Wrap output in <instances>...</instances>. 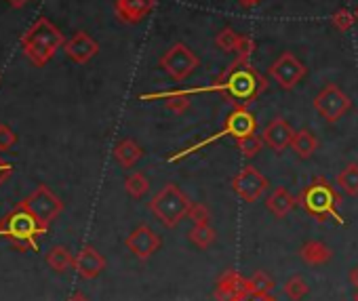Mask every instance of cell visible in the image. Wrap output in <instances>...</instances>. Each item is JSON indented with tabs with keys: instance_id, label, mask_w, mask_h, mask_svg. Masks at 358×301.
Here are the masks:
<instances>
[{
	"instance_id": "cell-36",
	"label": "cell",
	"mask_w": 358,
	"mask_h": 301,
	"mask_svg": "<svg viewBox=\"0 0 358 301\" xmlns=\"http://www.w3.org/2000/svg\"><path fill=\"white\" fill-rule=\"evenodd\" d=\"M236 3H238L241 7H245V9H251V7L259 5V3H262V0H236Z\"/></svg>"
},
{
	"instance_id": "cell-35",
	"label": "cell",
	"mask_w": 358,
	"mask_h": 301,
	"mask_svg": "<svg viewBox=\"0 0 358 301\" xmlns=\"http://www.w3.org/2000/svg\"><path fill=\"white\" fill-rule=\"evenodd\" d=\"M348 278H350V284L358 288V263L350 270V276H348Z\"/></svg>"
},
{
	"instance_id": "cell-28",
	"label": "cell",
	"mask_w": 358,
	"mask_h": 301,
	"mask_svg": "<svg viewBox=\"0 0 358 301\" xmlns=\"http://www.w3.org/2000/svg\"><path fill=\"white\" fill-rule=\"evenodd\" d=\"M247 284H249V293L251 297H262V295H270L272 288H274V280L266 274V272H255L251 278H247Z\"/></svg>"
},
{
	"instance_id": "cell-3",
	"label": "cell",
	"mask_w": 358,
	"mask_h": 301,
	"mask_svg": "<svg viewBox=\"0 0 358 301\" xmlns=\"http://www.w3.org/2000/svg\"><path fill=\"white\" fill-rule=\"evenodd\" d=\"M297 203L303 207V211H308L316 219L322 221V219L331 217L333 221L343 226V217L337 211V205L341 203V198H339V194L333 190V186L324 177H314L310 182V186H306L301 190Z\"/></svg>"
},
{
	"instance_id": "cell-16",
	"label": "cell",
	"mask_w": 358,
	"mask_h": 301,
	"mask_svg": "<svg viewBox=\"0 0 358 301\" xmlns=\"http://www.w3.org/2000/svg\"><path fill=\"white\" fill-rule=\"evenodd\" d=\"M74 270L83 278L93 280V278H97L106 270V259H103V255L95 247H83L80 253L74 257Z\"/></svg>"
},
{
	"instance_id": "cell-25",
	"label": "cell",
	"mask_w": 358,
	"mask_h": 301,
	"mask_svg": "<svg viewBox=\"0 0 358 301\" xmlns=\"http://www.w3.org/2000/svg\"><path fill=\"white\" fill-rule=\"evenodd\" d=\"M266 143H264V139H262V135H257V133H251V135H245V137H241V139H236V147H238V152L245 156V159H255L259 152H262V147H264Z\"/></svg>"
},
{
	"instance_id": "cell-31",
	"label": "cell",
	"mask_w": 358,
	"mask_h": 301,
	"mask_svg": "<svg viewBox=\"0 0 358 301\" xmlns=\"http://www.w3.org/2000/svg\"><path fill=\"white\" fill-rule=\"evenodd\" d=\"M253 53H255V41L249 34H243L241 36V43H238V49H236V59L249 66Z\"/></svg>"
},
{
	"instance_id": "cell-9",
	"label": "cell",
	"mask_w": 358,
	"mask_h": 301,
	"mask_svg": "<svg viewBox=\"0 0 358 301\" xmlns=\"http://www.w3.org/2000/svg\"><path fill=\"white\" fill-rule=\"evenodd\" d=\"M45 228L51 226L53 219H57V215L64 211V203L47 188V186H38L24 203H22Z\"/></svg>"
},
{
	"instance_id": "cell-6",
	"label": "cell",
	"mask_w": 358,
	"mask_h": 301,
	"mask_svg": "<svg viewBox=\"0 0 358 301\" xmlns=\"http://www.w3.org/2000/svg\"><path fill=\"white\" fill-rule=\"evenodd\" d=\"M45 232L47 228L24 205H20L13 213H9L3 219V223H0V234L7 236L11 242L20 247H28V249H36L38 236Z\"/></svg>"
},
{
	"instance_id": "cell-1",
	"label": "cell",
	"mask_w": 358,
	"mask_h": 301,
	"mask_svg": "<svg viewBox=\"0 0 358 301\" xmlns=\"http://www.w3.org/2000/svg\"><path fill=\"white\" fill-rule=\"evenodd\" d=\"M268 82L266 78L249 64H243L238 59H234L228 70L222 74V78L215 85L209 87H199V89H186L188 95H196V93H228L234 99L245 101V105L251 103V99L259 97L266 91Z\"/></svg>"
},
{
	"instance_id": "cell-5",
	"label": "cell",
	"mask_w": 358,
	"mask_h": 301,
	"mask_svg": "<svg viewBox=\"0 0 358 301\" xmlns=\"http://www.w3.org/2000/svg\"><path fill=\"white\" fill-rule=\"evenodd\" d=\"M150 211L152 215L169 230L177 228L182 223L184 217H188L192 200L188 198V194L182 192L177 184H166L152 200H150Z\"/></svg>"
},
{
	"instance_id": "cell-33",
	"label": "cell",
	"mask_w": 358,
	"mask_h": 301,
	"mask_svg": "<svg viewBox=\"0 0 358 301\" xmlns=\"http://www.w3.org/2000/svg\"><path fill=\"white\" fill-rule=\"evenodd\" d=\"M15 141H17V137H15L13 129L7 124H0V152H7L9 147H13Z\"/></svg>"
},
{
	"instance_id": "cell-11",
	"label": "cell",
	"mask_w": 358,
	"mask_h": 301,
	"mask_svg": "<svg viewBox=\"0 0 358 301\" xmlns=\"http://www.w3.org/2000/svg\"><path fill=\"white\" fill-rule=\"evenodd\" d=\"M308 68L289 51L280 53L276 57V61L270 66V76L276 80V85L285 91H291L303 76H306Z\"/></svg>"
},
{
	"instance_id": "cell-12",
	"label": "cell",
	"mask_w": 358,
	"mask_h": 301,
	"mask_svg": "<svg viewBox=\"0 0 358 301\" xmlns=\"http://www.w3.org/2000/svg\"><path fill=\"white\" fill-rule=\"evenodd\" d=\"M124 244L139 261H148L154 253H158V249L162 247V240L150 226H139L127 236Z\"/></svg>"
},
{
	"instance_id": "cell-30",
	"label": "cell",
	"mask_w": 358,
	"mask_h": 301,
	"mask_svg": "<svg viewBox=\"0 0 358 301\" xmlns=\"http://www.w3.org/2000/svg\"><path fill=\"white\" fill-rule=\"evenodd\" d=\"M354 20H356V15H354L352 11H348V9H339V11H335V13H333L331 24H333V28H335V30H339V32H348V30L354 26Z\"/></svg>"
},
{
	"instance_id": "cell-40",
	"label": "cell",
	"mask_w": 358,
	"mask_h": 301,
	"mask_svg": "<svg viewBox=\"0 0 358 301\" xmlns=\"http://www.w3.org/2000/svg\"><path fill=\"white\" fill-rule=\"evenodd\" d=\"M354 15H356V22H358V7H356V13Z\"/></svg>"
},
{
	"instance_id": "cell-39",
	"label": "cell",
	"mask_w": 358,
	"mask_h": 301,
	"mask_svg": "<svg viewBox=\"0 0 358 301\" xmlns=\"http://www.w3.org/2000/svg\"><path fill=\"white\" fill-rule=\"evenodd\" d=\"M354 301H358V288H356V293H354Z\"/></svg>"
},
{
	"instance_id": "cell-15",
	"label": "cell",
	"mask_w": 358,
	"mask_h": 301,
	"mask_svg": "<svg viewBox=\"0 0 358 301\" xmlns=\"http://www.w3.org/2000/svg\"><path fill=\"white\" fill-rule=\"evenodd\" d=\"M64 51H66V55H68L72 61H76V64H87V61H91V59L97 55L99 45H97L87 32H76L70 41H66Z\"/></svg>"
},
{
	"instance_id": "cell-14",
	"label": "cell",
	"mask_w": 358,
	"mask_h": 301,
	"mask_svg": "<svg viewBox=\"0 0 358 301\" xmlns=\"http://www.w3.org/2000/svg\"><path fill=\"white\" fill-rule=\"evenodd\" d=\"M295 131L293 126L285 120V118H274L270 120L264 131H262V139L264 143L274 149V152H282V149H287L291 145V139H293Z\"/></svg>"
},
{
	"instance_id": "cell-38",
	"label": "cell",
	"mask_w": 358,
	"mask_h": 301,
	"mask_svg": "<svg viewBox=\"0 0 358 301\" xmlns=\"http://www.w3.org/2000/svg\"><path fill=\"white\" fill-rule=\"evenodd\" d=\"M68 301H89V299H87V297H85L83 293H74V295H72V297H70Z\"/></svg>"
},
{
	"instance_id": "cell-27",
	"label": "cell",
	"mask_w": 358,
	"mask_h": 301,
	"mask_svg": "<svg viewBox=\"0 0 358 301\" xmlns=\"http://www.w3.org/2000/svg\"><path fill=\"white\" fill-rule=\"evenodd\" d=\"M124 190H127V194H129L131 198L139 200V198H143V196L148 194L150 182H148V177H145L141 171H137V173H131V175L124 179Z\"/></svg>"
},
{
	"instance_id": "cell-26",
	"label": "cell",
	"mask_w": 358,
	"mask_h": 301,
	"mask_svg": "<svg viewBox=\"0 0 358 301\" xmlns=\"http://www.w3.org/2000/svg\"><path fill=\"white\" fill-rule=\"evenodd\" d=\"M241 36H243V34H238L232 26H226V28H222V30L217 32V36H215V47H217L220 51H224V53H236L238 43H241Z\"/></svg>"
},
{
	"instance_id": "cell-37",
	"label": "cell",
	"mask_w": 358,
	"mask_h": 301,
	"mask_svg": "<svg viewBox=\"0 0 358 301\" xmlns=\"http://www.w3.org/2000/svg\"><path fill=\"white\" fill-rule=\"evenodd\" d=\"M7 3L11 5V7H15V9H22V7H26L30 0H7Z\"/></svg>"
},
{
	"instance_id": "cell-23",
	"label": "cell",
	"mask_w": 358,
	"mask_h": 301,
	"mask_svg": "<svg viewBox=\"0 0 358 301\" xmlns=\"http://www.w3.org/2000/svg\"><path fill=\"white\" fill-rule=\"evenodd\" d=\"M47 263L55 270V272H68L70 267H74V255L66 249V247H53L47 253Z\"/></svg>"
},
{
	"instance_id": "cell-2",
	"label": "cell",
	"mask_w": 358,
	"mask_h": 301,
	"mask_svg": "<svg viewBox=\"0 0 358 301\" xmlns=\"http://www.w3.org/2000/svg\"><path fill=\"white\" fill-rule=\"evenodd\" d=\"M64 45H66L64 34L47 17L34 22L32 28L22 38V49L34 66L49 64Z\"/></svg>"
},
{
	"instance_id": "cell-8",
	"label": "cell",
	"mask_w": 358,
	"mask_h": 301,
	"mask_svg": "<svg viewBox=\"0 0 358 301\" xmlns=\"http://www.w3.org/2000/svg\"><path fill=\"white\" fill-rule=\"evenodd\" d=\"M350 108H352L350 97L337 85H327L314 97V110H316V114L322 120L331 122V124L337 122L339 118H343L350 112Z\"/></svg>"
},
{
	"instance_id": "cell-13",
	"label": "cell",
	"mask_w": 358,
	"mask_h": 301,
	"mask_svg": "<svg viewBox=\"0 0 358 301\" xmlns=\"http://www.w3.org/2000/svg\"><path fill=\"white\" fill-rule=\"evenodd\" d=\"M213 297H215V301H247L251 297L247 278L241 276L236 270H228L217 280Z\"/></svg>"
},
{
	"instance_id": "cell-18",
	"label": "cell",
	"mask_w": 358,
	"mask_h": 301,
	"mask_svg": "<svg viewBox=\"0 0 358 301\" xmlns=\"http://www.w3.org/2000/svg\"><path fill=\"white\" fill-rule=\"evenodd\" d=\"M295 205H297V198H295L287 188H276V190H272V194H268V198H266V209H268L274 217H278V219L287 217V215L295 209Z\"/></svg>"
},
{
	"instance_id": "cell-7",
	"label": "cell",
	"mask_w": 358,
	"mask_h": 301,
	"mask_svg": "<svg viewBox=\"0 0 358 301\" xmlns=\"http://www.w3.org/2000/svg\"><path fill=\"white\" fill-rule=\"evenodd\" d=\"M199 57H196V53L188 47V45H184V43H175V45H171L164 53H162V57H160V61H158V66L164 70V74L169 76V78H173V80H177V82H182V80H186L188 76H192L194 74V70L199 68Z\"/></svg>"
},
{
	"instance_id": "cell-19",
	"label": "cell",
	"mask_w": 358,
	"mask_h": 301,
	"mask_svg": "<svg viewBox=\"0 0 358 301\" xmlns=\"http://www.w3.org/2000/svg\"><path fill=\"white\" fill-rule=\"evenodd\" d=\"M114 159L118 161L120 167L133 169V167L143 159V149H141V145H137L133 139H122V141H118L116 147H114Z\"/></svg>"
},
{
	"instance_id": "cell-24",
	"label": "cell",
	"mask_w": 358,
	"mask_h": 301,
	"mask_svg": "<svg viewBox=\"0 0 358 301\" xmlns=\"http://www.w3.org/2000/svg\"><path fill=\"white\" fill-rule=\"evenodd\" d=\"M337 186H339L348 196H358V165H356V163L348 165V167L337 175Z\"/></svg>"
},
{
	"instance_id": "cell-34",
	"label": "cell",
	"mask_w": 358,
	"mask_h": 301,
	"mask_svg": "<svg viewBox=\"0 0 358 301\" xmlns=\"http://www.w3.org/2000/svg\"><path fill=\"white\" fill-rule=\"evenodd\" d=\"M13 173V167H11V163H7V161H3L0 159V186H3L7 179H9V175Z\"/></svg>"
},
{
	"instance_id": "cell-22",
	"label": "cell",
	"mask_w": 358,
	"mask_h": 301,
	"mask_svg": "<svg viewBox=\"0 0 358 301\" xmlns=\"http://www.w3.org/2000/svg\"><path fill=\"white\" fill-rule=\"evenodd\" d=\"M188 238H190V242H192L196 249L205 251V249H209V247L215 242L217 234H215V230H213L209 223H194L192 230L188 232Z\"/></svg>"
},
{
	"instance_id": "cell-21",
	"label": "cell",
	"mask_w": 358,
	"mask_h": 301,
	"mask_svg": "<svg viewBox=\"0 0 358 301\" xmlns=\"http://www.w3.org/2000/svg\"><path fill=\"white\" fill-rule=\"evenodd\" d=\"M291 149L301 159V161H308L314 156V152L318 149V139L308 131V129H301V131H295L293 139H291Z\"/></svg>"
},
{
	"instance_id": "cell-20",
	"label": "cell",
	"mask_w": 358,
	"mask_h": 301,
	"mask_svg": "<svg viewBox=\"0 0 358 301\" xmlns=\"http://www.w3.org/2000/svg\"><path fill=\"white\" fill-rule=\"evenodd\" d=\"M299 257L308 263V265H324L331 257H333V251L324 244V242H320V240H308L303 247H301V251H299Z\"/></svg>"
},
{
	"instance_id": "cell-4",
	"label": "cell",
	"mask_w": 358,
	"mask_h": 301,
	"mask_svg": "<svg viewBox=\"0 0 358 301\" xmlns=\"http://www.w3.org/2000/svg\"><path fill=\"white\" fill-rule=\"evenodd\" d=\"M255 131H257V118L247 110V105H236V108L230 112V116L226 118V124H224L222 131H217L215 135H211V137H207V139H201V141L188 145L186 149H182V152H177V154L169 156L166 161H169V163H179V161L186 159V156H190V154H196L199 149H203V147L215 143L217 139H224V137L241 139V137L251 135V133H255Z\"/></svg>"
},
{
	"instance_id": "cell-32",
	"label": "cell",
	"mask_w": 358,
	"mask_h": 301,
	"mask_svg": "<svg viewBox=\"0 0 358 301\" xmlns=\"http://www.w3.org/2000/svg\"><path fill=\"white\" fill-rule=\"evenodd\" d=\"M188 219H190L192 223H209L211 213H209V209H207L205 205H201V203H192L190 213H188Z\"/></svg>"
},
{
	"instance_id": "cell-10",
	"label": "cell",
	"mask_w": 358,
	"mask_h": 301,
	"mask_svg": "<svg viewBox=\"0 0 358 301\" xmlns=\"http://www.w3.org/2000/svg\"><path fill=\"white\" fill-rule=\"evenodd\" d=\"M268 179H266V175H262L253 165H247V167H243L236 175H234V179H232V190H234V194L238 196V198H243L245 203H257L262 196H264V192L268 190Z\"/></svg>"
},
{
	"instance_id": "cell-17",
	"label": "cell",
	"mask_w": 358,
	"mask_h": 301,
	"mask_svg": "<svg viewBox=\"0 0 358 301\" xmlns=\"http://www.w3.org/2000/svg\"><path fill=\"white\" fill-rule=\"evenodd\" d=\"M156 7V0H116L114 11L120 22L124 24H139L143 17L152 13Z\"/></svg>"
},
{
	"instance_id": "cell-29",
	"label": "cell",
	"mask_w": 358,
	"mask_h": 301,
	"mask_svg": "<svg viewBox=\"0 0 358 301\" xmlns=\"http://www.w3.org/2000/svg\"><path fill=\"white\" fill-rule=\"evenodd\" d=\"M285 295L293 301H301L308 293H310V284L306 282V278L301 276H293L285 282Z\"/></svg>"
}]
</instances>
